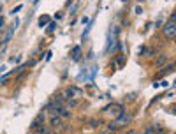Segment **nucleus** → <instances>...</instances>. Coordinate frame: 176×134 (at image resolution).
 <instances>
[{
  "label": "nucleus",
  "mask_w": 176,
  "mask_h": 134,
  "mask_svg": "<svg viewBox=\"0 0 176 134\" xmlns=\"http://www.w3.org/2000/svg\"><path fill=\"white\" fill-rule=\"evenodd\" d=\"M65 104H67V108H76L78 106V101L76 99H69V101H65Z\"/></svg>",
  "instance_id": "18"
},
{
  "label": "nucleus",
  "mask_w": 176,
  "mask_h": 134,
  "mask_svg": "<svg viewBox=\"0 0 176 134\" xmlns=\"http://www.w3.org/2000/svg\"><path fill=\"white\" fill-rule=\"evenodd\" d=\"M115 64L118 65V69H122V67L125 65V55H118L116 60H115Z\"/></svg>",
  "instance_id": "10"
},
{
  "label": "nucleus",
  "mask_w": 176,
  "mask_h": 134,
  "mask_svg": "<svg viewBox=\"0 0 176 134\" xmlns=\"http://www.w3.org/2000/svg\"><path fill=\"white\" fill-rule=\"evenodd\" d=\"M57 115L62 116V118H71V111H69V108L60 106V108H57Z\"/></svg>",
  "instance_id": "8"
},
{
  "label": "nucleus",
  "mask_w": 176,
  "mask_h": 134,
  "mask_svg": "<svg viewBox=\"0 0 176 134\" xmlns=\"http://www.w3.org/2000/svg\"><path fill=\"white\" fill-rule=\"evenodd\" d=\"M14 73H18V71H16V69H13V71H11V73H5V74H4V76L0 78V83H5V81H7V79H9V78L13 76V74H14Z\"/></svg>",
  "instance_id": "14"
},
{
  "label": "nucleus",
  "mask_w": 176,
  "mask_h": 134,
  "mask_svg": "<svg viewBox=\"0 0 176 134\" xmlns=\"http://www.w3.org/2000/svg\"><path fill=\"white\" fill-rule=\"evenodd\" d=\"M18 11H21V5H18V7H16V9H14V11H11V13H13V14H16V13H18Z\"/></svg>",
  "instance_id": "25"
},
{
  "label": "nucleus",
  "mask_w": 176,
  "mask_h": 134,
  "mask_svg": "<svg viewBox=\"0 0 176 134\" xmlns=\"http://www.w3.org/2000/svg\"><path fill=\"white\" fill-rule=\"evenodd\" d=\"M44 113H46V111H41L39 115L34 118V122H32V125H30L34 131H35V129H39L41 125H44V120H46V115H44Z\"/></svg>",
  "instance_id": "3"
},
{
  "label": "nucleus",
  "mask_w": 176,
  "mask_h": 134,
  "mask_svg": "<svg viewBox=\"0 0 176 134\" xmlns=\"http://www.w3.org/2000/svg\"><path fill=\"white\" fill-rule=\"evenodd\" d=\"M144 51H146V46H139V53H137V55L144 57Z\"/></svg>",
  "instance_id": "20"
},
{
  "label": "nucleus",
  "mask_w": 176,
  "mask_h": 134,
  "mask_svg": "<svg viewBox=\"0 0 176 134\" xmlns=\"http://www.w3.org/2000/svg\"><path fill=\"white\" fill-rule=\"evenodd\" d=\"M143 134H155V131H153V127H152V125H148V127L144 129V133H143Z\"/></svg>",
  "instance_id": "19"
},
{
  "label": "nucleus",
  "mask_w": 176,
  "mask_h": 134,
  "mask_svg": "<svg viewBox=\"0 0 176 134\" xmlns=\"http://www.w3.org/2000/svg\"><path fill=\"white\" fill-rule=\"evenodd\" d=\"M166 62H167V53H160L155 60V67H164Z\"/></svg>",
  "instance_id": "7"
},
{
  "label": "nucleus",
  "mask_w": 176,
  "mask_h": 134,
  "mask_svg": "<svg viewBox=\"0 0 176 134\" xmlns=\"http://www.w3.org/2000/svg\"><path fill=\"white\" fill-rule=\"evenodd\" d=\"M79 51H81V46H74V48H72V53H71V58H72L74 62H78V60H79V57H81V55H79Z\"/></svg>",
  "instance_id": "9"
},
{
  "label": "nucleus",
  "mask_w": 176,
  "mask_h": 134,
  "mask_svg": "<svg viewBox=\"0 0 176 134\" xmlns=\"http://www.w3.org/2000/svg\"><path fill=\"white\" fill-rule=\"evenodd\" d=\"M55 30H57V23H55V21H51V23H49V27L46 28V34L49 36V34H53Z\"/></svg>",
  "instance_id": "16"
},
{
  "label": "nucleus",
  "mask_w": 176,
  "mask_h": 134,
  "mask_svg": "<svg viewBox=\"0 0 176 134\" xmlns=\"http://www.w3.org/2000/svg\"><path fill=\"white\" fill-rule=\"evenodd\" d=\"M35 134H51V129L46 125H41L39 129H35Z\"/></svg>",
  "instance_id": "13"
},
{
  "label": "nucleus",
  "mask_w": 176,
  "mask_h": 134,
  "mask_svg": "<svg viewBox=\"0 0 176 134\" xmlns=\"http://www.w3.org/2000/svg\"><path fill=\"white\" fill-rule=\"evenodd\" d=\"M122 2H123V4H127V2H129V0H122Z\"/></svg>",
  "instance_id": "28"
},
{
  "label": "nucleus",
  "mask_w": 176,
  "mask_h": 134,
  "mask_svg": "<svg viewBox=\"0 0 176 134\" xmlns=\"http://www.w3.org/2000/svg\"><path fill=\"white\" fill-rule=\"evenodd\" d=\"M125 134H137V133H136V131H134V129H129V131H127V133H125Z\"/></svg>",
  "instance_id": "26"
},
{
  "label": "nucleus",
  "mask_w": 176,
  "mask_h": 134,
  "mask_svg": "<svg viewBox=\"0 0 176 134\" xmlns=\"http://www.w3.org/2000/svg\"><path fill=\"white\" fill-rule=\"evenodd\" d=\"M62 116L58 115H51L49 116V125H51V129H62Z\"/></svg>",
  "instance_id": "5"
},
{
  "label": "nucleus",
  "mask_w": 176,
  "mask_h": 134,
  "mask_svg": "<svg viewBox=\"0 0 176 134\" xmlns=\"http://www.w3.org/2000/svg\"><path fill=\"white\" fill-rule=\"evenodd\" d=\"M90 125H92V127H99L100 122H99V120H90Z\"/></svg>",
  "instance_id": "21"
},
{
  "label": "nucleus",
  "mask_w": 176,
  "mask_h": 134,
  "mask_svg": "<svg viewBox=\"0 0 176 134\" xmlns=\"http://www.w3.org/2000/svg\"><path fill=\"white\" fill-rule=\"evenodd\" d=\"M100 134H115V133H109V131H104V133H100Z\"/></svg>",
  "instance_id": "27"
},
{
  "label": "nucleus",
  "mask_w": 176,
  "mask_h": 134,
  "mask_svg": "<svg viewBox=\"0 0 176 134\" xmlns=\"http://www.w3.org/2000/svg\"><path fill=\"white\" fill-rule=\"evenodd\" d=\"M134 13H136L137 16H139V14H143V9H141V7H139V5H137L136 9H134Z\"/></svg>",
  "instance_id": "22"
},
{
  "label": "nucleus",
  "mask_w": 176,
  "mask_h": 134,
  "mask_svg": "<svg viewBox=\"0 0 176 134\" xmlns=\"http://www.w3.org/2000/svg\"><path fill=\"white\" fill-rule=\"evenodd\" d=\"M118 129H120V127H118V125L115 124V122H111V124H108V131H109V133H116Z\"/></svg>",
  "instance_id": "17"
},
{
  "label": "nucleus",
  "mask_w": 176,
  "mask_h": 134,
  "mask_svg": "<svg viewBox=\"0 0 176 134\" xmlns=\"http://www.w3.org/2000/svg\"><path fill=\"white\" fill-rule=\"evenodd\" d=\"M169 21H175V23H176V13H171V16H169Z\"/></svg>",
  "instance_id": "23"
},
{
  "label": "nucleus",
  "mask_w": 176,
  "mask_h": 134,
  "mask_svg": "<svg viewBox=\"0 0 176 134\" xmlns=\"http://www.w3.org/2000/svg\"><path fill=\"white\" fill-rule=\"evenodd\" d=\"M49 16H48V14H44V16H41L39 18V27H44V25H46V23H49Z\"/></svg>",
  "instance_id": "15"
},
{
  "label": "nucleus",
  "mask_w": 176,
  "mask_h": 134,
  "mask_svg": "<svg viewBox=\"0 0 176 134\" xmlns=\"http://www.w3.org/2000/svg\"><path fill=\"white\" fill-rule=\"evenodd\" d=\"M162 32H164L166 39L175 41V39H176V23H175V21H167V23L162 27Z\"/></svg>",
  "instance_id": "2"
},
{
  "label": "nucleus",
  "mask_w": 176,
  "mask_h": 134,
  "mask_svg": "<svg viewBox=\"0 0 176 134\" xmlns=\"http://www.w3.org/2000/svg\"><path fill=\"white\" fill-rule=\"evenodd\" d=\"M175 71V64H169V65H166L164 69H160L158 73H157V78H164V76H167L169 73H173Z\"/></svg>",
  "instance_id": "6"
},
{
  "label": "nucleus",
  "mask_w": 176,
  "mask_h": 134,
  "mask_svg": "<svg viewBox=\"0 0 176 134\" xmlns=\"http://www.w3.org/2000/svg\"><path fill=\"white\" fill-rule=\"evenodd\" d=\"M169 85V81H162V83H158V87H167Z\"/></svg>",
  "instance_id": "24"
},
{
  "label": "nucleus",
  "mask_w": 176,
  "mask_h": 134,
  "mask_svg": "<svg viewBox=\"0 0 176 134\" xmlns=\"http://www.w3.org/2000/svg\"><path fill=\"white\" fill-rule=\"evenodd\" d=\"M129 122H130V115H127V113H122V115H118L116 120H115V124H116L118 127L129 125Z\"/></svg>",
  "instance_id": "4"
},
{
  "label": "nucleus",
  "mask_w": 176,
  "mask_h": 134,
  "mask_svg": "<svg viewBox=\"0 0 176 134\" xmlns=\"http://www.w3.org/2000/svg\"><path fill=\"white\" fill-rule=\"evenodd\" d=\"M85 94L79 87H74V85H71V87H67L63 92H62V97H63V101H69V99H74V97H81Z\"/></svg>",
  "instance_id": "1"
},
{
  "label": "nucleus",
  "mask_w": 176,
  "mask_h": 134,
  "mask_svg": "<svg viewBox=\"0 0 176 134\" xmlns=\"http://www.w3.org/2000/svg\"><path fill=\"white\" fill-rule=\"evenodd\" d=\"M157 55V48H146V51H144V57H148V58H152V57H155Z\"/></svg>",
  "instance_id": "12"
},
{
  "label": "nucleus",
  "mask_w": 176,
  "mask_h": 134,
  "mask_svg": "<svg viewBox=\"0 0 176 134\" xmlns=\"http://www.w3.org/2000/svg\"><path fill=\"white\" fill-rule=\"evenodd\" d=\"M13 34H14V28H9V30L5 32L4 39H2V42H4V44H5V42H9V41H11V37H13Z\"/></svg>",
  "instance_id": "11"
}]
</instances>
